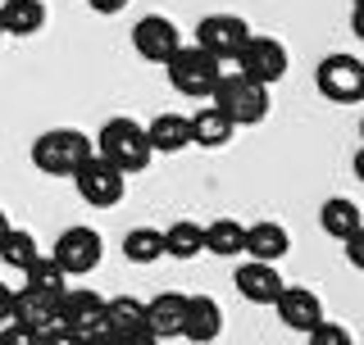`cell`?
<instances>
[{
  "label": "cell",
  "mask_w": 364,
  "mask_h": 345,
  "mask_svg": "<svg viewBox=\"0 0 364 345\" xmlns=\"http://www.w3.org/2000/svg\"><path fill=\"white\" fill-rule=\"evenodd\" d=\"M91 155H96V141L77 128H50L32 141V164H37L46 177H73Z\"/></svg>",
  "instance_id": "cell-1"
},
{
  "label": "cell",
  "mask_w": 364,
  "mask_h": 345,
  "mask_svg": "<svg viewBox=\"0 0 364 345\" xmlns=\"http://www.w3.org/2000/svg\"><path fill=\"white\" fill-rule=\"evenodd\" d=\"M210 105L232 119V128H255L269 119V87H255L237 73V64H223V77L214 87Z\"/></svg>",
  "instance_id": "cell-2"
},
{
  "label": "cell",
  "mask_w": 364,
  "mask_h": 345,
  "mask_svg": "<svg viewBox=\"0 0 364 345\" xmlns=\"http://www.w3.org/2000/svg\"><path fill=\"white\" fill-rule=\"evenodd\" d=\"M96 155L109 159L114 168L123 172V177H132V172H146V164L155 159L151 141H146V128L136 119H109L105 128L96 132Z\"/></svg>",
  "instance_id": "cell-3"
},
{
  "label": "cell",
  "mask_w": 364,
  "mask_h": 345,
  "mask_svg": "<svg viewBox=\"0 0 364 345\" xmlns=\"http://www.w3.org/2000/svg\"><path fill=\"white\" fill-rule=\"evenodd\" d=\"M164 68H168L173 91L178 96H191V100H210L214 87H219V77H223V64L214 60V55H205L200 45H182Z\"/></svg>",
  "instance_id": "cell-4"
},
{
  "label": "cell",
  "mask_w": 364,
  "mask_h": 345,
  "mask_svg": "<svg viewBox=\"0 0 364 345\" xmlns=\"http://www.w3.org/2000/svg\"><path fill=\"white\" fill-rule=\"evenodd\" d=\"M314 87L333 105H360L364 100V60H355V55H328V60H318Z\"/></svg>",
  "instance_id": "cell-5"
},
{
  "label": "cell",
  "mask_w": 364,
  "mask_h": 345,
  "mask_svg": "<svg viewBox=\"0 0 364 345\" xmlns=\"http://www.w3.org/2000/svg\"><path fill=\"white\" fill-rule=\"evenodd\" d=\"M250 37H255L250 23L237 18V14H205L196 23V45H200L205 55H214L219 64H237V55L246 50Z\"/></svg>",
  "instance_id": "cell-6"
},
{
  "label": "cell",
  "mask_w": 364,
  "mask_h": 345,
  "mask_svg": "<svg viewBox=\"0 0 364 345\" xmlns=\"http://www.w3.org/2000/svg\"><path fill=\"white\" fill-rule=\"evenodd\" d=\"M73 187L82 195V204H91V209H114V204L123 200V191H128V177H123L109 159L91 155L87 164L73 172Z\"/></svg>",
  "instance_id": "cell-7"
},
{
  "label": "cell",
  "mask_w": 364,
  "mask_h": 345,
  "mask_svg": "<svg viewBox=\"0 0 364 345\" xmlns=\"http://www.w3.org/2000/svg\"><path fill=\"white\" fill-rule=\"evenodd\" d=\"M100 255H105V241H100L96 227H64L60 236H55V263L68 273V278H82V273L100 268Z\"/></svg>",
  "instance_id": "cell-8"
},
{
  "label": "cell",
  "mask_w": 364,
  "mask_h": 345,
  "mask_svg": "<svg viewBox=\"0 0 364 345\" xmlns=\"http://www.w3.org/2000/svg\"><path fill=\"white\" fill-rule=\"evenodd\" d=\"M237 73L255 87H273L287 77V45L278 37H250L246 50L237 55Z\"/></svg>",
  "instance_id": "cell-9"
},
{
  "label": "cell",
  "mask_w": 364,
  "mask_h": 345,
  "mask_svg": "<svg viewBox=\"0 0 364 345\" xmlns=\"http://www.w3.org/2000/svg\"><path fill=\"white\" fill-rule=\"evenodd\" d=\"M132 50L141 55V60H151V64H168L182 50V37H178L173 18H164V14L136 18L132 23Z\"/></svg>",
  "instance_id": "cell-10"
},
{
  "label": "cell",
  "mask_w": 364,
  "mask_h": 345,
  "mask_svg": "<svg viewBox=\"0 0 364 345\" xmlns=\"http://www.w3.org/2000/svg\"><path fill=\"white\" fill-rule=\"evenodd\" d=\"M232 286H237V295L250 305H278V295H282V273H278V263H255V259H246L242 268L232 273Z\"/></svg>",
  "instance_id": "cell-11"
},
{
  "label": "cell",
  "mask_w": 364,
  "mask_h": 345,
  "mask_svg": "<svg viewBox=\"0 0 364 345\" xmlns=\"http://www.w3.org/2000/svg\"><path fill=\"white\" fill-rule=\"evenodd\" d=\"M273 309H278V318L291 332H305V336H310L318 323H328V318H323V300H318L310 286H282V295H278Z\"/></svg>",
  "instance_id": "cell-12"
},
{
  "label": "cell",
  "mask_w": 364,
  "mask_h": 345,
  "mask_svg": "<svg viewBox=\"0 0 364 345\" xmlns=\"http://www.w3.org/2000/svg\"><path fill=\"white\" fill-rule=\"evenodd\" d=\"M60 323L73 327L77 336L105 332V300L96 291H64L60 295Z\"/></svg>",
  "instance_id": "cell-13"
},
{
  "label": "cell",
  "mask_w": 364,
  "mask_h": 345,
  "mask_svg": "<svg viewBox=\"0 0 364 345\" xmlns=\"http://www.w3.org/2000/svg\"><path fill=\"white\" fill-rule=\"evenodd\" d=\"M182 323H187V295L164 291V295H155V300H146V332H151L155 341L182 336Z\"/></svg>",
  "instance_id": "cell-14"
},
{
  "label": "cell",
  "mask_w": 364,
  "mask_h": 345,
  "mask_svg": "<svg viewBox=\"0 0 364 345\" xmlns=\"http://www.w3.org/2000/svg\"><path fill=\"white\" fill-rule=\"evenodd\" d=\"M223 332V305L214 295H187V323H182V336L196 341V345H210L219 341Z\"/></svg>",
  "instance_id": "cell-15"
},
{
  "label": "cell",
  "mask_w": 364,
  "mask_h": 345,
  "mask_svg": "<svg viewBox=\"0 0 364 345\" xmlns=\"http://www.w3.org/2000/svg\"><path fill=\"white\" fill-rule=\"evenodd\" d=\"M9 323H23L32 332H46L60 323V300L55 295H41V291H14V314H9Z\"/></svg>",
  "instance_id": "cell-16"
},
{
  "label": "cell",
  "mask_w": 364,
  "mask_h": 345,
  "mask_svg": "<svg viewBox=\"0 0 364 345\" xmlns=\"http://www.w3.org/2000/svg\"><path fill=\"white\" fill-rule=\"evenodd\" d=\"M146 141H151L155 155H178L191 146V123L187 114H155L151 123H146Z\"/></svg>",
  "instance_id": "cell-17"
},
{
  "label": "cell",
  "mask_w": 364,
  "mask_h": 345,
  "mask_svg": "<svg viewBox=\"0 0 364 345\" xmlns=\"http://www.w3.org/2000/svg\"><path fill=\"white\" fill-rule=\"evenodd\" d=\"M287 250H291V232L282 223H255V227H246V259H255V263H282Z\"/></svg>",
  "instance_id": "cell-18"
},
{
  "label": "cell",
  "mask_w": 364,
  "mask_h": 345,
  "mask_svg": "<svg viewBox=\"0 0 364 345\" xmlns=\"http://www.w3.org/2000/svg\"><path fill=\"white\" fill-rule=\"evenodd\" d=\"M318 227H323L333 241H350L364 227V214L355 200H346V195H333V200H323V209H318Z\"/></svg>",
  "instance_id": "cell-19"
},
{
  "label": "cell",
  "mask_w": 364,
  "mask_h": 345,
  "mask_svg": "<svg viewBox=\"0 0 364 345\" xmlns=\"http://www.w3.org/2000/svg\"><path fill=\"white\" fill-rule=\"evenodd\" d=\"M191 146H205V150H219V146H228L232 141V119L228 114H219L214 105H200L196 114H191Z\"/></svg>",
  "instance_id": "cell-20"
},
{
  "label": "cell",
  "mask_w": 364,
  "mask_h": 345,
  "mask_svg": "<svg viewBox=\"0 0 364 345\" xmlns=\"http://www.w3.org/2000/svg\"><path fill=\"white\" fill-rule=\"evenodd\" d=\"M0 23H5V37H32L46 28V5L41 0H5Z\"/></svg>",
  "instance_id": "cell-21"
},
{
  "label": "cell",
  "mask_w": 364,
  "mask_h": 345,
  "mask_svg": "<svg viewBox=\"0 0 364 345\" xmlns=\"http://www.w3.org/2000/svg\"><path fill=\"white\" fill-rule=\"evenodd\" d=\"M205 250L219 255V259L246 255V227L237 223V218H214V223L205 227Z\"/></svg>",
  "instance_id": "cell-22"
},
{
  "label": "cell",
  "mask_w": 364,
  "mask_h": 345,
  "mask_svg": "<svg viewBox=\"0 0 364 345\" xmlns=\"http://www.w3.org/2000/svg\"><path fill=\"white\" fill-rule=\"evenodd\" d=\"M146 327V305L132 300V295H114L105 300V332L109 336H132V332Z\"/></svg>",
  "instance_id": "cell-23"
},
{
  "label": "cell",
  "mask_w": 364,
  "mask_h": 345,
  "mask_svg": "<svg viewBox=\"0 0 364 345\" xmlns=\"http://www.w3.org/2000/svg\"><path fill=\"white\" fill-rule=\"evenodd\" d=\"M68 273L60 268V263H55L50 255H41L37 263H32L28 273H23V286H28V291H41V295H55V300H60V295L68 291Z\"/></svg>",
  "instance_id": "cell-24"
},
{
  "label": "cell",
  "mask_w": 364,
  "mask_h": 345,
  "mask_svg": "<svg viewBox=\"0 0 364 345\" xmlns=\"http://www.w3.org/2000/svg\"><path fill=\"white\" fill-rule=\"evenodd\" d=\"M123 255H128V263L164 259V232H159V227H132V232L123 236Z\"/></svg>",
  "instance_id": "cell-25"
},
{
  "label": "cell",
  "mask_w": 364,
  "mask_h": 345,
  "mask_svg": "<svg viewBox=\"0 0 364 345\" xmlns=\"http://www.w3.org/2000/svg\"><path fill=\"white\" fill-rule=\"evenodd\" d=\"M0 259H5L9 268H23V273H28L32 263L41 259V250H37V236H32L28 227H9V236L0 241Z\"/></svg>",
  "instance_id": "cell-26"
},
{
  "label": "cell",
  "mask_w": 364,
  "mask_h": 345,
  "mask_svg": "<svg viewBox=\"0 0 364 345\" xmlns=\"http://www.w3.org/2000/svg\"><path fill=\"white\" fill-rule=\"evenodd\" d=\"M205 250V227L200 223H173L164 232V255L173 259H196Z\"/></svg>",
  "instance_id": "cell-27"
},
{
  "label": "cell",
  "mask_w": 364,
  "mask_h": 345,
  "mask_svg": "<svg viewBox=\"0 0 364 345\" xmlns=\"http://www.w3.org/2000/svg\"><path fill=\"white\" fill-rule=\"evenodd\" d=\"M305 341H310V345H355V341H350V332L337 327V323H318Z\"/></svg>",
  "instance_id": "cell-28"
},
{
  "label": "cell",
  "mask_w": 364,
  "mask_h": 345,
  "mask_svg": "<svg viewBox=\"0 0 364 345\" xmlns=\"http://www.w3.org/2000/svg\"><path fill=\"white\" fill-rule=\"evenodd\" d=\"M0 345H41V332H32L23 323H5L0 327Z\"/></svg>",
  "instance_id": "cell-29"
},
{
  "label": "cell",
  "mask_w": 364,
  "mask_h": 345,
  "mask_svg": "<svg viewBox=\"0 0 364 345\" xmlns=\"http://www.w3.org/2000/svg\"><path fill=\"white\" fill-rule=\"evenodd\" d=\"M41 345H82V336H77L73 327L55 323V327H46V332H41Z\"/></svg>",
  "instance_id": "cell-30"
},
{
  "label": "cell",
  "mask_w": 364,
  "mask_h": 345,
  "mask_svg": "<svg viewBox=\"0 0 364 345\" xmlns=\"http://www.w3.org/2000/svg\"><path fill=\"white\" fill-rule=\"evenodd\" d=\"M341 246H346V263L364 273V227H360V232L350 236V241H341Z\"/></svg>",
  "instance_id": "cell-31"
},
{
  "label": "cell",
  "mask_w": 364,
  "mask_h": 345,
  "mask_svg": "<svg viewBox=\"0 0 364 345\" xmlns=\"http://www.w3.org/2000/svg\"><path fill=\"white\" fill-rule=\"evenodd\" d=\"M91 9H96V14H123V9H128V0H87Z\"/></svg>",
  "instance_id": "cell-32"
},
{
  "label": "cell",
  "mask_w": 364,
  "mask_h": 345,
  "mask_svg": "<svg viewBox=\"0 0 364 345\" xmlns=\"http://www.w3.org/2000/svg\"><path fill=\"white\" fill-rule=\"evenodd\" d=\"M9 314H14V291H9V286L0 282V327L9 323Z\"/></svg>",
  "instance_id": "cell-33"
},
{
  "label": "cell",
  "mask_w": 364,
  "mask_h": 345,
  "mask_svg": "<svg viewBox=\"0 0 364 345\" xmlns=\"http://www.w3.org/2000/svg\"><path fill=\"white\" fill-rule=\"evenodd\" d=\"M119 345H159V341L141 327V332H132V336H119Z\"/></svg>",
  "instance_id": "cell-34"
},
{
  "label": "cell",
  "mask_w": 364,
  "mask_h": 345,
  "mask_svg": "<svg viewBox=\"0 0 364 345\" xmlns=\"http://www.w3.org/2000/svg\"><path fill=\"white\" fill-rule=\"evenodd\" d=\"M82 345H119V336H109V332H91V336H82Z\"/></svg>",
  "instance_id": "cell-35"
},
{
  "label": "cell",
  "mask_w": 364,
  "mask_h": 345,
  "mask_svg": "<svg viewBox=\"0 0 364 345\" xmlns=\"http://www.w3.org/2000/svg\"><path fill=\"white\" fill-rule=\"evenodd\" d=\"M350 32L364 41V9H355V14H350Z\"/></svg>",
  "instance_id": "cell-36"
},
{
  "label": "cell",
  "mask_w": 364,
  "mask_h": 345,
  "mask_svg": "<svg viewBox=\"0 0 364 345\" xmlns=\"http://www.w3.org/2000/svg\"><path fill=\"white\" fill-rule=\"evenodd\" d=\"M350 168H355V177L364 182V146H360V150H355V164H350Z\"/></svg>",
  "instance_id": "cell-37"
},
{
  "label": "cell",
  "mask_w": 364,
  "mask_h": 345,
  "mask_svg": "<svg viewBox=\"0 0 364 345\" xmlns=\"http://www.w3.org/2000/svg\"><path fill=\"white\" fill-rule=\"evenodd\" d=\"M9 227H14V223H9V214H5V209H0V241H5V236H9Z\"/></svg>",
  "instance_id": "cell-38"
},
{
  "label": "cell",
  "mask_w": 364,
  "mask_h": 345,
  "mask_svg": "<svg viewBox=\"0 0 364 345\" xmlns=\"http://www.w3.org/2000/svg\"><path fill=\"white\" fill-rule=\"evenodd\" d=\"M350 5H355V9H364V0H350Z\"/></svg>",
  "instance_id": "cell-39"
},
{
  "label": "cell",
  "mask_w": 364,
  "mask_h": 345,
  "mask_svg": "<svg viewBox=\"0 0 364 345\" xmlns=\"http://www.w3.org/2000/svg\"><path fill=\"white\" fill-rule=\"evenodd\" d=\"M360 141H364V119H360Z\"/></svg>",
  "instance_id": "cell-40"
},
{
  "label": "cell",
  "mask_w": 364,
  "mask_h": 345,
  "mask_svg": "<svg viewBox=\"0 0 364 345\" xmlns=\"http://www.w3.org/2000/svg\"><path fill=\"white\" fill-rule=\"evenodd\" d=\"M0 37H5V23H0Z\"/></svg>",
  "instance_id": "cell-41"
}]
</instances>
